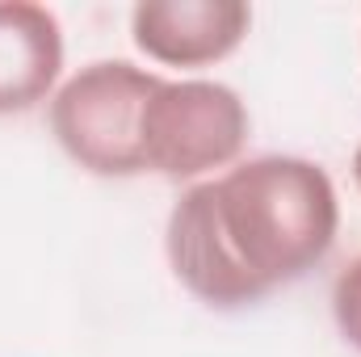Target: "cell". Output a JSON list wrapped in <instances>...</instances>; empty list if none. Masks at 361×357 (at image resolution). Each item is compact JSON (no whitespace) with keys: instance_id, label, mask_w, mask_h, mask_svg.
I'll list each match as a JSON object with an SVG mask.
<instances>
[{"instance_id":"1","label":"cell","mask_w":361,"mask_h":357,"mask_svg":"<svg viewBox=\"0 0 361 357\" xmlns=\"http://www.w3.org/2000/svg\"><path fill=\"white\" fill-rule=\"evenodd\" d=\"M341 206L328 173L298 156H261L180 193L169 261L206 307H248L298 282L336 240Z\"/></svg>"},{"instance_id":"2","label":"cell","mask_w":361,"mask_h":357,"mask_svg":"<svg viewBox=\"0 0 361 357\" xmlns=\"http://www.w3.org/2000/svg\"><path fill=\"white\" fill-rule=\"evenodd\" d=\"M160 76L126 63L101 59L80 68L51 101V126L63 152L97 177H135L143 169L139 118Z\"/></svg>"},{"instance_id":"3","label":"cell","mask_w":361,"mask_h":357,"mask_svg":"<svg viewBox=\"0 0 361 357\" xmlns=\"http://www.w3.org/2000/svg\"><path fill=\"white\" fill-rule=\"evenodd\" d=\"M248 139V109L235 89L214 80H160L139 118L143 169L160 177H202L231 164Z\"/></svg>"},{"instance_id":"4","label":"cell","mask_w":361,"mask_h":357,"mask_svg":"<svg viewBox=\"0 0 361 357\" xmlns=\"http://www.w3.org/2000/svg\"><path fill=\"white\" fill-rule=\"evenodd\" d=\"M252 25L240 0H143L130 13L135 47L169 68H206L227 59Z\"/></svg>"},{"instance_id":"5","label":"cell","mask_w":361,"mask_h":357,"mask_svg":"<svg viewBox=\"0 0 361 357\" xmlns=\"http://www.w3.org/2000/svg\"><path fill=\"white\" fill-rule=\"evenodd\" d=\"M63 68V30L34 0H0V114L34 109Z\"/></svg>"},{"instance_id":"6","label":"cell","mask_w":361,"mask_h":357,"mask_svg":"<svg viewBox=\"0 0 361 357\" xmlns=\"http://www.w3.org/2000/svg\"><path fill=\"white\" fill-rule=\"evenodd\" d=\"M332 315H336V328L345 332V341L361 353V257L332 286Z\"/></svg>"},{"instance_id":"7","label":"cell","mask_w":361,"mask_h":357,"mask_svg":"<svg viewBox=\"0 0 361 357\" xmlns=\"http://www.w3.org/2000/svg\"><path fill=\"white\" fill-rule=\"evenodd\" d=\"M353 177H357V185H361V147H357V156H353Z\"/></svg>"}]
</instances>
